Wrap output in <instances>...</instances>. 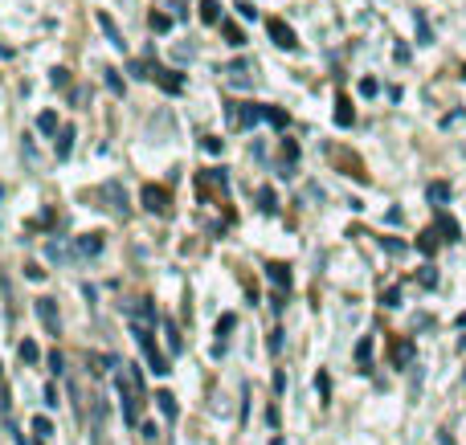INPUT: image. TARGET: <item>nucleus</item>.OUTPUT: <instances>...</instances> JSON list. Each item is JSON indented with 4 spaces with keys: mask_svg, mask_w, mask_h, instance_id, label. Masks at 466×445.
Instances as JSON below:
<instances>
[{
    "mask_svg": "<svg viewBox=\"0 0 466 445\" xmlns=\"http://www.w3.org/2000/svg\"><path fill=\"white\" fill-rule=\"evenodd\" d=\"M119 396H123V421L127 425H139V409H143V384H139V372L123 363V372H119Z\"/></svg>",
    "mask_w": 466,
    "mask_h": 445,
    "instance_id": "1",
    "label": "nucleus"
},
{
    "mask_svg": "<svg viewBox=\"0 0 466 445\" xmlns=\"http://www.w3.org/2000/svg\"><path fill=\"white\" fill-rule=\"evenodd\" d=\"M123 311H127V323H131L135 339H151V331H156V307H151L148 298H131Z\"/></svg>",
    "mask_w": 466,
    "mask_h": 445,
    "instance_id": "2",
    "label": "nucleus"
},
{
    "mask_svg": "<svg viewBox=\"0 0 466 445\" xmlns=\"http://www.w3.org/2000/svg\"><path fill=\"white\" fill-rule=\"evenodd\" d=\"M37 319H41V327L50 331V335H58L62 331V314H58V307H53V298H37Z\"/></svg>",
    "mask_w": 466,
    "mask_h": 445,
    "instance_id": "3",
    "label": "nucleus"
},
{
    "mask_svg": "<svg viewBox=\"0 0 466 445\" xmlns=\"http://www.w3.org/2000/svg\"><path fill=\"white\" fill-rule=\"evenodd\" d=\"M99 197H102V200H111V204H107L111 213H119V216L127 213V192H123V184H119V180H107V184L99 188Z\"/></svg>",
    "mask_w": 466,
    "mask_h": 445,
    "instance_id": "4",
    "label": "nucleus"
},
{
    "mask_svg": "<svg viewBox=\"0 0 466 445\" xmlns=\"http://www.w3.org/2000/svg\"><path fill=\"white\" fill-rule=\"evenodd\" d=\"M139 347H143V356H148V363H151L156 376H168V372H172V368H168V356L156 347V339H139Z\"/></svg>",
    "mask_w": 466,
    "mask_h": 445,
    "instance_id": "5",
    "label": "nucleus"
},
{
    "mask_svg": "<svg viewBox=\"0 0 466 445\" xmlns=\"http://www.w3.org/2000/svg\"><path fill=\"white\" fill-rule=\"evenodd\" d=\"M143 209L164 216V213H168V188H156V184H148V188H143Z\"/></svg>",
    "mask_w": 466,
    "mask_h": 445,
    "instance_id": "6",
    "label": "nucleus"
},
{
    "mask_svg": "<svg viewBox=\"0 0 466 445\" xmlns=\"http://www.w3.org/2000/svg\"><path fill=\"white\" fill-rule=\"evenodd\" d=\"M74 253H78V258H99L102 253V233H82V237L74 241Z\"/></svg>",
    "mask_w": 466,
    "mask_h": 445,
    "instance_id": "7",
    "label": "nucleus"
},
{
    "mask_svg": "<svg viewBox=\"0 0 466 445\" xmlns=\"http://www.w3.org/2000/svg\"><path fill=\"white\" fill-rule=\"evenodd\" d=\"M266 29H270V37H274V45H283V50H299V41H295V33L286 29L283 21H270Z\"/></svg>",
    "mask_w": 466,
    "mask_h": 445,
    "instance_id": "8",
    "label": "nucleus"
},
{
    "mask_svg": "<svg viewBox=\"0 0 466 445\" xmlns=\"http://www.w3.org/2000/svg\"><path fill=\"white\" fill-rule=\"evenodd\" d=\"M131 74H135V78H148V82H156V78H160V66H156V62H148V57H135V62H131Z\"/></svg>",
    "mask_w": 466,
    "mask_h": 445,
    "instance_id": "9",
    "label": "nucleus"
},
{
    "mask_svg": "<svg viewBox=\"0 0 466 445\" xmlns=\"http://www.w3.org/2000/svg\"><path fill=\"white\" fill-rule=\"evenodd\" d=\"M156 82L164 86L168 94H180V90H184V78L176 74V70H160V78H156Z\"/></svg>",
    "mask_w": 466,
    "mask_h": 445,
    "instance_id": "10",
    "label": "nucleus"
},
{
    "mask_svg": "<svg viewBox=\"0 0 466 445\" xmlns=\"http://www.w3.org/2000/svg\"><path fill=\"white\" fill-rule=\"evenodd\" d=\"M45 253H50V262H74V258H78V253H74L66 241H50V246H45Z\"/></svg>",
    "mask_w": 466,
    "mask_h": 445,
    "instance_id": "11",
    "label": "nucleus"
},
{
    "mask_svg": "<svg viewBox=\"0 0 466 445\" xmlns=\"http://www.w3.org/2000/svg\"><path fill=\"white\" fill-rule=\"evenodd\" d=\"M266 274H270V282H274V286H283V290H291V270H286L283 262L266 265Z\"/></svg>",
    "mask_w": 466,
    "mask_h": 445,
    "instance_id": "12",
    "label": "nucleus"
},
{
    "mask_svg": "<svg viewBox=\"0 0 466 445\" xmlns=\"http://www.w3.org/2000/svg\"><path fill=\"white\" fill-rule=\"evenodd\" d=\"M99 25H102V33L111 37V45H119V50H123V33H119V25L111 17H107V13H99Z\"/></svg>",
    "mask_w": 466,
    "mask_h": 445,
    "instance_id": "13",
    "label": "nucleus"
},
{
    "mask_svg": "<svg viewBox=\"0 0 466 445\" xmlns=\"http://www.w3.org/2000/svg\"><path fill=\"white\" fill-rule=\"evenodd\" d=\"M200 21H205V25H217V21H221V4H217V0H200Z\"/></svg>",
    "mask_w": 466,
    "mask_h": 445,
    "instance_id": "14",
    "label": "nucleus"
},
{
    "mask_svg": "<svg viewBox=\"0 0 466 445\" xmlns=\"http://www.w3.org/2000/svg\"><path fill=\"white\" fill-rule=\"evenodd\" d=\"M164 335H168V351L176 356V351L184 347V339H180V331H176V323H172V319H164Z\"/></svg>",
    "mask_w": 466,
    "mask_h": 445,
    "instance_id": "15",
    "label": "nucleus"
},
{
    "mask_svg": "<svg viewBox=\"0 0 466 445\" xmlns=\"http://www.w3.org/2000/svg\"><path fill=\"white\" fill-rule=\"evenodd\" d=\"M352 119H356V115H352V102L340 99V102H335V127H352Z\"/></svg>",
    "mask_w": 466,
    "mask_h": 445,
    "instance_id": "16",
    "label": "nucleus"
},
{
    "mask_svg": "<svg viewBox=\"0 0 466 445\" xmlns=\"http://www.w3.org/2000/svg\"><path fill=\"white\" fill-rule=\"evenodd\" d=\"M70 151H74V127H62V135H58V160H66Z\"/></svg>",
    "mask_w": 466,
    "mask_h": 445,
    "instance_id": "17",
    "label": "nucleus"
},
{
    "mask_svg": "<svg viewBox=\"0 0 466 445\" xmlns=\"http://www.w3.org/2000/svg\"><path fill=\"white\" fill-rule=\"evenodd\" d=\"M33 433H37V441H50L53 437V421L50 417H33Z\"/></svg>",
    "mask_w": 466,
    "mask_h": 445,
    "instance_id": "18",
    "label": "nucleus"
},
{
    "mask_svg": "<svg viewBox=\"0 0 466 445\" xmlns=\"http://www.w3.org/2000/svg\"><path fill=\"white\" fill-rule=\"evenodd\" d=\"M17 356H21L25 363H37V360H41V351H37V344H33V339H21Z\"/></svg>",
    "mask_w": 466,
    "mask_h": 445,
    "instance_id": "19",
    "label": "nucleus"
},
{
    "mask_svg": "<svg viewBox=\"0 0 466 445\" xmlns=\"http://www.w3.org/2000/svg\"><path fill=\"white\" fill-rule=\"evenodd\" d=\"M148 25H151V33H168V29H172V17H168V13H151Z\"/></svg>",
    "mask_w": 466,
    "mask_h": 445,
    "instance_id": "20",
    "label": "nucleus"
},
{
    "mask_svg": "<svg viewBox=\"0 0 466 445\" xmlns=\"http://www.w3.org/2000/svg\"><path fill=\"white\" fill-rule=\"evenodd\" d=\"M37 131H45V135H58V115H53V111H45V115H37Z\"/></svg>",
    "mask_w": 466,
    "mask_h": 445,
    "instance_id": "21",
    "label": "nucleus"
},
{
    "mask_svg": "<svg viewBox=\"0 0 466 445\" xmlns=\"http://www.w3.org/2000/svg\"><path fill=\"white\" fill-rule=\"evenodd\" d=\"M156 400H160V412H164L168 421H172V417L180 412V409H176V396H172V392H160V396H156Z\"/></svg>",
    "mask_w": 466,
    "mask_h": 445,
    "instance_id": "22",
    "label": "nucleus"
},
{
    "mask_svg": "<svg viewBox=\"0 0 466 445\" xmlns=\"http://www.w3.org/2000/svg\"><path fill=\"white\" fill-rule=\"evenodd\" d=\"M221 33L229 37V45H242V41H246V37H242V29H237L233 21H221Z\"/></svg>",
    "mask_w": 466,
    "mask_h": 445,
    "instance_id": "23",
    "label": "nucleus"
},
{
    "mask_svg": "<svg viewBox=\"0 0 466 445\" xmlns=\"http://www.w3.org/2000/svg\"><path fill=\"white\" fill-rule=\"evenodd\" d=\"M393 360L409 363V360H413V344H397V347H393Z\"/></svg>",
    "mask_w": 466,
    "mask_h": 445,
    "instance_id": "24",
    "label": "nucleus"
},
{
    "mask_svg": "<svg viewBox=\"0 0 466 445\" xmlns=\"http://www.w3.org/2000/svg\"><path fill=\"white\" fill-rule=\"evenodd\" d=\"M237 327V314H221V319H217V335H225V331H233Z\"/></svg>",
    "mask_w": 466,
    "mask_h": 445,
    "instance_id": "25",
    "label": "nucleus"
},
{
    "mask_svg": "<svg viewBox=\"0 0 466 445\" xmlns=\"http://www.w3.org/2000/svg\"><path fill=\"white\" fill-rule=\"evenodd\" d=\"M50 372H58V376L66 372V360H62V351H50Z\"/></svg>",
    "mask_w": 466,
    "mask_h": 445,
    "instance_id": "26",
    "label": "nucleus"
},
{
    "mask_svg": "<svg viewBox=\"0 0 466 445\" xmlns=\"http://www.w3.org/2000/svg\"><path fill=\"white\" fill-rule=\"evenodd\" d=\"M50 82H53V86H70V70H62V66H58V70L50 74Z\"/></svg>",
    "mask_w": 466,
    "mask_h": 445,
    "instance_id": "27",
    "label": "nucleus"
},
{
    "mask_svg": "<svg viewBox=\"0 0 466 445\" xmlns=\"http://www.w3.org/2000/svg\"><path fill=\"white\" fill-rule=\"evenodd\" d=\"M266 119L274 123V127H286V115L278 111V106H270V111H266Z\"/></svg>",
    "mask_w": 466,
    "mask_h": 445,
    "instance_id": "28",
    "label": "nucleus"
},
{
    "mask_svg": "<svg viewBox=\"0 0 466 445\" xmlns=\"http://www.w3.org/2000/svg\"><path fill=\"white\" fill-rule=\"evenodd\" d=\"M368 356H372V344H368V339H360V347H356V360L368 363Z\"/></svg>",
    "mask_w": 466,
    "mask_h": 445,
    "instance_id": "29",
    "label": "nucleus"
},
{
    "mask_svg": "<svg viewBox=\"0 0 466 445\" xmlns=\"http://www.w3.org/2000/svg\"><path fill=\"white\" fill-rule=\"evenodd\" d=\"M25 278H29V282H41V278H45V270H41V265H25Z\"/></svg>",
    "mask_w": 466,
    "mask_h": 445,
    "instance_id": "30",
    "label": "nucleus"
},
{
    "mask_svg": "<svg viewBox=\"0 0 466 445\" xmlns=\"http://www.w3.org/2000/svg\"><path fill=\"white\" fill-rule=\"evenodd\" d=\"M315 388H319V396H327V392H332V380L319 372V376H315Z\"/></svg>",
    "mask_w": 466,
    "mask_h": 445,
    "instance_id": "31",
    "label": "nucleus"
},
{
    "mask_svg": "<svg viewBox=\"0 0 466 445\" xmlns=\"http://www.w3.org/2000/svg\"><path fill=\"white\" fill-rule=\"evenodd\" d=\"M107 86H111L115 94H123V82H119V74H115V70H107Z\"/></svg>",
    "mask_w": 466,
    "mask_h": 445,
    "instance_id": "32",
    "label": "nucleus"
},
{
    "mask_svg": "<svg viewBox=\"0 0 466 445\" xmlns=\"http://www.w3.org/2000/svg\"><path fill=\"white\" fill-rule=\"evenodd\" d=\"M446 197H450L446 184H433V188H430V200H446Z\"/></svg>",
    "mask_w": 466,
    "mask_h": 445,
    "instance_id": "33",
    "label": "nucleus"
},
{
    "mask_svg": "<svg viewBox=\"0 0 466 445\" xmlns=\"http://www.w3.org/2000/svg\"><path fill=\"white\" fill-rule=\"evenodd\" d=\"M442 233H446L450 241H454V237H458V225H454V221H450V216H442Z\"/></svg>",
    "mask_w": 466,
    "mask_h": 445,
    "instance_id": "34",
    "label": "nucleus"
},
{
    "mask_svg": "<svg viewBox=\"0 0 466 445\" xmlns=\"http://www.w3.org/2000/svg\"><path fill=\"white\" fill-rule=\"evenodd\" d=\"M258 200H262V209H266V213L274 209V192H270V188H262V192H258Z\"/></svg>",
    "mask_w": 466,
    "mask_h": 445,
    "instance_id": "35",
    "label": "nucleus"
},
{
    "mask_svg": "<svg viewBox=\"0 0 466 445\" xmlns=\"http://www.w3.org/2000/svg\"><path fill=\"white\" fill-rule=\"evenodd\" d=\"M45 405H50V409H58V388H53V384H45Z\"/></svg>",
    "mask_w": 466,
    "mask_h": 445,
    "instance_id": "36",
    "label": "nucleus"
},
{
    "mask_svg": "<svg viewBox=\"0 0 466 445\" xmlns=\"http://www.w3.org/2000/svg\"><path fill=\"white\" fill-rule=\"evenodd\" d=\"M270 351H274V356L283 351V331H274V335H270Z\"/></svg>",
    "mask_w": 466,
    "mask_h": 445,
    "instance_id": "37",
    "label": "nucleus"
},
{
    "mask_svg": "<svg viewBox=\"0 0 466 445\" xmlns=\"http://www.w3.org/2000/svg\"><path fill=\"white\" fill-rule=\"evenodd\" d=\"M237 13H242V17L250 21V17H254V4H250V0H237Z\"/></svg>",
    "mask_w": 466,
    "mask_h": 445,
    "instance_id": "38",
    "label": "nucleus"
},
{
    "mask_svg": "<svg viewBox=\"0 0 466 445\" xmlns=\"http://www.w3.org/2000/svg\"><path fill=\"white\" fill-rule=\"evenodd\" d=\"M283 160H299V148H295V143H283Z\"/></svg>",
    "mask_w": 466,
    "mask_h": 445,
    "instance_id": "39",
    "label": "nucleus"
},
{
    "mask_svg": "<svg viewBox=\"0 0 466 445\" xmlns=\"http://www.w3.org/2000/svg\"><path fill=\"white\" fill-rule=\"evenodd\" d=\"M9 409V392H4V376H0V412Z\"/></svg>",
    "mask_w": 466,
    "mask_h": 445,
    "instance_id": "40",
    "label": "nucleus"
},
{
    "mask_svg": "<svg viewBox=\"0 0 466 445\" xmlns=\"http://www.w3.org/2000/svg\"><path fill=\"white\" fill-rule=\"evenodd\" d=\"M17 445H37V441H25V433H21V437H17Z\"/></svg>",
    "mask_w": 466,
    "mask_h": 445,
    "instance_id": "41",
    "label": "nucleus"
}]
</instances>
